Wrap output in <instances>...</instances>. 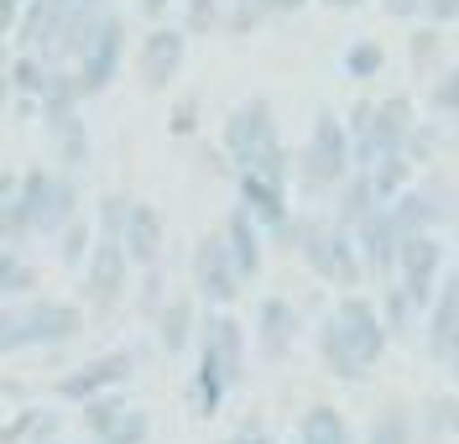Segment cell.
I'll list each match as a JSON object with an SVG mask.
<instances>
[{"mask_svg":"<svg viewBox=\"0 0 459 444\" xmlns=\"http://www.w3.org/2000/svg\"><path fill=\"white\" fill-rule=\"evenodd\" d=\"M314 345H318V361H324V371L334 377V382H366L376 366H381V355L392 351V335L381 325V309H376V298L366 293H340V303L318 319L314 329Z\"/></svg>","mask_w":459,"mask_h":444,"instance_id":"1","label":"cell"},{"mask_svg":"<svg viewBox=\"0 0 459 444\" xmlns=\"http://www.w3.org/2000/svg\"><path fill=\"white\" fill-rule=\"evenodd\" d=\"M355 173V152H350V131H344V116H334L329 105L314 116L308 126V142L292 152V178H298V194L303 199H329L344 178Z\"/></svg>","mask_w":459,"mask_h":444,"instance_id":"2","label":"cell"},{"mask_svg":"<svg viewBox=\"0 0 459 444\" xmlns=\"http://www.w3.org/2000/svg\"><path fill=\"white\" fill-rule=\"evenodd\" d=\"M16 205L27 209L31 236L53 240L79 209H84V194H79V178L68 168H22V183H16Z\"/></svg>","mask_w":459,"mask_h":444,"instance_id":"3","label":"cell"},{"mask_svg":"<svg viewBox=\"0 0 459 444\" xmlns=\"http://www.w3.org/2000/svg\"><path fill=\"white\" fill-rule=\"evenodd\" d=\"M282 142V131H277V110H272V100L266 94H251V100H240L235 110L225 116L220 126V147H225L230 168L240 173V168H251L266 147H277Z\"/></svg>","mask_w":459,"mask_h":444,"instance_id":"4","label":"cell"},{"mask_svg":"<svg viewBox=\"0 0 459 444\" xmlns=\"http://www.w3.org/2000/svg\"><path fill=\"white\" fill-rule=\"evenodd\" d=\"M188 283H194V298H199L204 309H235V298L246 288V277H240V266L230 257V246L220 231H209V236L194 240V257H188Z\"/></svg>","mask_w":459,"mask_h":444,"instance_id":"5","label":"cell"},{"mask_svg":"<svg viewBox=\"0 0 459 444\" xmlns=\"http://www.w3.org/2000/svg\"><path fill=\"white\" fill-rule=\"evenodd\" d=\"M194 345H199V361L204 366H214L230 387L246 382V361H251V335L246 325L235 319V309H204L199 314V335H194Z\"/></svg>","mask_w":459,"mask_h":444,"instance_id":"6","label":"cell"},{"mask_svg":"<svg viewBox=\"0 0 459 444\" xmlns=\"http://www.w3.org/2000/svg\"><path fill=\"white\" fill-rule=\"evenodd\" d=\"M444 266H449V240L444 231H418V236H402V251H397V283L412 293V303L429 314L433 293L444 283Z\"/></svg>","mask_w":459,"mask_h":444,"instance_id":"7","label":"cell"},{"mask_svg":"<svg viewBox=\"0 0 459 444\" xmlns=\"http://www.w3.org/2000/svg\"><path fill=\"white\" fill-rule=\"evenodd\" d=\"M136 366H142V355L131 351V345H115V351H100L89 355L84 366H74V371H63L53 382V397H63V403H84V397H94V392H115V387H131V377H136Z\"/></svg>","mask_w":459,"mask_h":444,"instance_id":"8","label":"cell"},{"mask_svg":"<svg viewBox=\"0 0 459 444\" xmlns=\"http://www.w3.org/2000/svg\"><path fill=\"white\" fill-rule=\"evenodd\" d=\"M449 205H455V178L423 173V183L412 178L386 209H392V220H397L402 236H418V231H444V225H449Z\"/></svg>","mask_w":459,"mask_h":444,"instance_id":"9","label":"cell"},{"mask_svg":"<svg viewBox=\"0 0 459 444\" xmlns=\"http://www.w3.org/2000/svg\"><path fill=\"white\" fill-rule=\"evenodd\" d=\"M22 325H27V351H57V345H74L84 335V309L53 293H31L22 298Z\"/></svg>","mask_w":459,"mask_h":444,"instance_id":"10","label":"cell"},{"mask_svg":"<svg viewBox=\"0 0 459 444\" xmlns=\"http://www.w3.org/2000/svg\"><path fill=\"white\" fill-rule=\"evenodd\" d=\"M120 63H126V16L110 5V11H105V22H100V31H94V42L74 58V74H79L84 100H100V94L115 84Z\"/></svg>","mask_w":459,"mask_h":444,"instance_id":"11","label":"cell"},{"mask_svg":"<svg viewBox=\"0 0 459 444\" xmlns=\"http://www.w3.org/2000/svg\"><path fill=\"white\" fill-rule=\"evenodd\" d=\"M79 272H84V298H89V309L110 314L115 303L131 293V272H136V262L126 257L120 236H100V240H94V251H89V262L79 266Z\"/></svg>","mask_w":459,"mask_h":444,"instance_id":"12","label":"cell"},{"mask_svg":"<svg viewBox=\"0 0 459 444\" xmlns=\"http://www.w3.org/2000/svg\"><path fill=\"white\" fill-rule=\"evenodd\" d=\"M183 63H188V31L168 27V22H152V31L136 48V79H142V89L146 94L172 89V79L183 74Z\"/></svg>","mask_w":459,"mask_h":444,"instance_id":"13","label":"cell"},{"mask_svg":"<svg viewBox=\"0 0 459 444\" xmlns=\"http://www.w3.org/2000/svg\"><path fill=\"white\" fill-rule=\"evenodd\" d=\"M355 246H360V262H366V283H392L397 277V251H402V231H397V220H392V209L386 205H376L355 231Z\"/></svg>","mask_w":459,"mask_h":444,"instance_id":"14","label":"cell"},{"mask_svg":"<svg viewBox=\"0 0 459 444\" xmlns=\"http://www.w3.org/2000/svg\"><path fill=\"white\" fill-rule=\"evenodd\" d=\"M298 335H303V309L282 293H266L256 309V351L266 361H282L292 345H298Z\"/></svg>","mask_w":459,"mask_h":444,"instance_id":"15","label":"cell"},{"mask_svg":"<svg viewBox=\"0 0 459 444\" xmlns=\"http://www.w3.org/2000/svg\"><path fill=\"white\" fill-rule=\"evenodd\" d=\"M120 246H126V257L136 262V272L162 262V246H168V220H162V209L146 205V199H131V214H126V225H120Z\"/></svg>","mask_w":459,"mask_h":444,"instance_id":"16","label":"cell"},{"mask_svg":"<svg viewBox=\"0 0 459 444\" xmlns=\"http://www.w3.org/2000/svg\"><path fill=\"white\" fill-rule=\"evenodd\" d=\"M220 236H225L230 257H235V266H240V277H246V283H256L261 266H266V231L256 225V214L235 199L230 214L220 220Z\"/></svg>","mask_w":459,"mask_h":444,"instance_id":"17","label":"cell"},{"mask_svg":"<svg viewBox=\"0 0 459 444\" xmlns=\"http://www.w3.org/2000/svg\"><path fill=\"white\" fill-rule=\"evenodd\" d=\"M42 131H48V147H53L57 168H68V173L89 168L94 142H89V120H84L79 105H74V110H53V116H42Z\"/></svg>","mask_w":459,"mask_h":444,"instance_id":"18","label":"cell"},{"mask_svg":"<svg viewBox=\"0 0 459 444\" xmlns=\"http://www.w3.org/2000/svg\"><path fill=\"white\" fill-rule=\"evenodd\" d=\"M152 335H157L162 355H183L194 345V335H199V298H194V288L162 298V309L152 314Z\"/></svg>","mask_w":459,"mask_h":444,"instance_id":"19","label":"cell"},{"mask_svg":"<svg viewBox=\"0 0 459 444\" xmlns=\"http://www.w3.org/2000/svg\"><path fill=\"white\" fill-rule=\"evenodd\" d=\"M235 194H240V205L256 214L261 231L282 225L287 214H292V183H277V178H266V173H235Z\"/></svg>","mask_w":459,"mask_h":444,"instance_id":"20","label":"cell"},{"mask_svg":"<svg viewBox=\"0 0 459 444\" xmlns=\"http://www.w3.org/2000/svg\"><path fill=\"white\" fill-rule=\"evenodd\" d=\"M418 105H412V94H386V100H376V116H371V142H376V157L381 152H402V142L412 136V126H418Z\"/></svg>","mask_w":459,"mask_h":444,"instance_id":"21","label":"cell"},{"mask_svg":"<svg viewBox=\"0 0 459 444\" xmlns=\"http://www.w3.org/2000/svg\"><path fill=\"white\" fill-rule=\"evenodd\" d=\"M418 444H455L459 440V397L455 392H423V403L412 408Z\"/></svg>","mask_w":459,"mask_h":444,"instance_id":"22","label":"cell"},{"mask_svg":"<svg viewBox=\"0 0 459 444\" xmlns=\"http://www.w3.org/2000/svg\"><path fill=\"white\" fill-rule=\"evenodd\" d=\"M459 340V283H438V293H433L429 314H423V351H429V361L444 345H455Z\"/></svg>","mask_w":459,"mask_h":444,"instance_id":"23","label":"cell"},{"mask_svg":"<svg viewBox=\"0 0 459 444\" xmlns=\"http://www.w3.org/2000/svg\"><path fill=\"white\" fill-rule=\"evenodd\" d=\"M376 309H381V325H386V335H392V340H402V345L423 340V309L412 303V293L402 288L397 277H392V283H381Z\"/></svg>","mask_w":459,"mask_h":444,"instance_id":"24","label":"cell"},{"mask_svg":"<svg viewBox=\"0 0 459 444\" xmlns=\"http://www.w3.org/2000/svg\"><path fill=\"white\" fill-rule=\"evenodd\" d=\"M324 205H329V220H334V225L355 231V225H360V220H366V214L381 205V199H376V188H371V178H366V168H355V173L344 178V183L329 194V199H324Z\"/></svg>","mask_w":459,"mask_h":444,"instance_id":"25","label":"cell"},{"mask_svg":"<svg viewBox=\"0 0 459 444\" xmlns=\"http://www.w3.org/2000/svg\"><path fill=\"white\" fill-rule=\"evenodd\" d=\"M360 444H418V423H412V408H407L402 397L381 403V408L371 414V423H366Z\"/></svg>","mask_w":459,"mask_h":444,"instance_id":"26","label":"cell"},{"mask_svg":"<svg viewBox=\"0 0 459 444\" xmlns=\"http://www.w3.org/2000/svg\"><path fill=\"white\" fill-rule=\"evenodd\" d=\"M292 440L303 444H355V434H350V418L334 408V403H314L308 414L298 418V434Z\"/></svg>","mask_w":459,"mask_h":444,"instance_id":"27","label":"cell"},{"mask_svg":"<svg viewBox=\"0 0 459 444\" xmlns=\"http://www.w3.org/2000/svg\"><path fill=\"white\" fill-rule=\"evenodd\" d=\"M94 240H100V231H94V214H89V209H79V214H74V220H68V225L53 236V251H57V262L74 272V266L89 262Z\"/></svg>","mask_w":459,"mask_h":444,"instance_id":"28","label":"cell"},{"mask_svg":"<svg viewBox=\"0 0 459 444\" xmlns=\"http://www.w3.org/2000/svg\"><path fill=\"white\" fill-rule=\"evenodd\" d=\"M57 434H63V418L53 408H22V414L0 429V444H48Z\"/></svg>","mask_w":459,"mask_h":444,"instance_id":"29","label":"cell"},{"mask_svg":"<svg viewBox=\"0 0 459 444\" xmlns=\"http://www.w3.org/2000/svg\"><path fill=\"white\" fill-rule=\"evenodd\" d=\"M438 68H444V27L423 22V27L407 37V74L412 79H433Z\"/></svg>","mask_w":459,"mask_h":444,"instance_id":"30","label":"cell"},{"mask_svg":"<svg viewBox=\"0 0 459 444\" xmlns=\"http://www.w3.org/2000/svg\"><path fill=\"white\" fill-rule=\"evenodd\" d=\"M340 68H344V79H355V84L381 79V74H386V48H381V37H355L340 53Z\"/></svg>","mask_w":459,"mask_h":444,"instance_id":"31","label":"cell"},{"mask_svg":"<svg viewBox=\"0 0 459 444\" xmlns=\"http://www.w3.org/2000/svg\"><path fill=\"white\" fill-rule=\"evenodd\" d=\"M412 173H418V168L407 162V152H381L371 168H366V178H371V188H376V199H381V205H392L402 188L412 183Z\"/></svg>","mask_w":459,"mask_h":444,"instance_id":"32","label":"cell"},{"mask_svg":"<svg viewBox=\"0 0 459 444\" xmlns=\"http://www.w3.org/2000/svg\"><path fill=\"white\" fill-rule=\"evenodd\" d=\"M402 152H407V162L412 168H423V162H438L444 152H449V120H418L412 126V136L402 142Z\"/></svg>","mask_w":459,"mask_h":444,"instance_id":"33","label":"cell"},{"mask_svg":"<svg viewBox=\"0 0 459 444\" xmlns=\"http://www.w3.org/2000/svg\"><path fill=\"white\" fill-rule=\"evenodd\" d=\"M230 392H235V387H230L225 377L214 371V366H204V361L194 366V377H188V403H194V414H199V418H214V414H220Z\"/></svg>","mask_w":459,"mask_h":444,"instance_id":"34","label":"cell"},{"mask_svg":"<svg viewBox=\"0 0 459 444\" xmlns=\"http://www.w3.org/2000/svg\"><path fill=\"white\" fill-rule=\"evenodd\" d=\"M37 283H42V277H37V266H31L16 246H0V298H5V303L31 298V293H37Z\"/></svg>","mask_w":459,"mask_h":444,"instance_id":"35","label":"cell"},{"mask_svg":"<svg viewBox=\"0 0 459 444\" xmlns=\"http://www.w3.org/2000/svg\"><path fill=\"white\" fill-rule=\"evenodd\" d=\"M131 408V397H126V387H115V392H94V397H84L79 403V423H84L89 440H100L105 429H110L115 418Z\"/></svg>","mask_w":459,"mask_h":444,"instance_id":"36","label":"cell"},{"mask_svg":"<svg viewBox=\"0 0 459 444\" xmlns=\"http://www.w3.org/2000/svg\"><path fill=\"white\" fill-rule=\"evenodd\" d=\"M48 74H53V63L42 58V53H16V63L5 68V84L16 89L27 105H37V94L48 89Z\"/></svg>","mask_w":459,"mask_h":444,"instance_id":"37","label":"cell"},{"mask_svg":"<svg viewBox=\"0 0 459 444\" xmlns=\"http://www.w3.org/2000/svg\"><path fill=\"white\" fill-rule=\"evenodd\" d=\"M423 105H429V116H438V120H459V63H449V68L433 74Z\"/></svg>","mask_w":459,"mask_h":444,"instance_id":"38","label":"cell"},{"mask_svg":"<svg viewBox=\"0 0 459 444\" xmlns=\"http://www.w3.org/2000/svg\"><path fill=\"white\" fill-rule=\"evenodd\" d=\"M146 440H152V418H146V408H136V403H131V408L115 418V423L94 444H146Z\"/></svg>","mask_w":459,"mask_h":444,"instance_id":"39","label":"cell"},{"mask_svg":"<svg viewBox=\"0 0 459 444\" xmlns=\"http://www.w3.org/2000/svg\"><path fill=\"white\" fill-rule=\"evenodd\" d=\"M126 214H131V194H100L94 199V231L100 236H120Z\"/></svg>","mask_w":459,"mask_h":444,"instance_id":"40","label":"cell"},{"mask_svg":"<svg viewBox=\"0 0 459 444\" xmlns=\"http://www.w3.org/2000/svg\"><path fill=\"white\" fill-rule=\"evenodd\" d=\"M27 351V325H22V298L0 309V361Z\"/></svg>","mask_w":459,"mask_h":444,"instance_id":"41","label":"cell"},{"mask_svg":"<svg viewBox=\"0 0 459 444\" xmlns=\"http://www.w3.org/2000/svg\"><path fill=\"white\" fill-rule=\"evenodd\" d=\"M225 27V11H220V0H188V16H183V31L188 37H209V31Z\"/></svg>","mask_w":459,"mask_h":444,"instance_id":"42","label":"cell"},{"mask_svg":"<svg viewBox=\"0 0 459 444\" xmlns=\"http://www.w3.org/2000/svg\"><path fill=\"white\" fill-rule=\"evenodd\" d=\"M27 236H31L27 209L16 205V199H5V205H0V246H22Z\"/></svg>","mask_w":459,"mask_h":444,"instance_id":"43","label":"cell"},{"mask_svg":"<svg viewBox=\"0 0 459 444\" xmlns=\"http://www.w3.org/2000/svg\"><path fill=\"white\" fill-rule=\"evenodd\" d=\"M261 22H266V11H261V5H251V0H230V16H225L230 37H251Z\"/></svg>","mask_w":459,"mask_h":444,"instance_id":"44","label":"cell"},{"mask_svg":"<svg viewBox=\"0 0 459 444\" xmlns=\"http://www.w3.org/2000/svg\"><path fill=\"white\" fill-rule=\"evenodd\" d=\"M168 298V283H162V262L157 266H142V319H152Z\"/></svg>","mask_w":459,"mask_h":444,"instance_id":"45","label":"cell"},{"mask_svg":"<svg viewBox=\"0 0 459 444\" xmlns=\"http://www.w3.org/2000/svg\"><path fill=\"white\" fill-rule=\"evenodd\" d=\"M168 131L172 136H194V131H199V94H183V100L172 105Z\"/></svg>","mask_w":459,"mask_h":444,"instance_id":"46","label":"cell"},{"mask_svg":"<svg viewBox=\"0 0 459 444\" xmlns=\"http://www.w3.org/2000/svg\"><path fill=\"white\" fill-rule=\"evenodd\" d=\"M423 22H433V27L459 22V0H423Z\"/></svg>","mask_w":459,"mask_h":444,"instance_id":"47","label":"cell"},{"mask_svg":"<svg viewBox=\"0 0 459 444\" xmlns=\"http://www.w3.org/2000/svg\"><path fill=\"white\" fill-rule=\"evenodd\" d=\"M381 11L392 22H423V0H381Z\"/></svg>","mask_w":459,"mask_h":444,"instance_id":"48","label":"cell"},{"mask_svg":"<svg viewBox=\"0 0 459 444\" xmlns=\"http://www.w3.org/2000/svg\"><path fill=\"white\" fill-rule=\"evenodd\" d=\"M220 444H277V440H272V434H266L261 423H246V429H235V434H225Z\"/></svg>","mask_w":459,"mask_h":444,"instance_id":"49","label":"cell"},{"mask_svg":"<svg viewBox=\"0 0 459 444\" xmlns=\"http://www.w3.org/2000/svg\"><path fill=\"white\" fill-rule=\"evenodd\" d=\"M22 11H27V0H0V37H11V31H16Z\"/></svg>","mask_w":459,"mask_h":444,"instance_id":"50","label":"cell"},{"mask_svg":"<svg viewBox=\"0 0 459 444\" xmlns=\"http://www.w3.org/2000/svg\"><path fill=\"white\" fill-rule=\"evenodd\" d=\"M136 11H142L146 22H162V16L172 11V0H136Z\"/></svg>","mask_w":459,"mask_h":444,"instance_id":"51","label":"cell"},{"mask_svg":"<svg viewBox=\"0 0 459 444\" xmlns=\"http://www.w3.org/2000/svg\"><path fill=\"white\" fill-rule=\"evenodd\" d=\"M16 183H22L16 168H5V173H0V205H5V199H16Z\"/></svg>","mask_w":459,"mask_h":444,"instance_id":"52","label":"cell"},{"mask_svg":"<svg viewBox=\"0 0 459 444\" xmlns=\"http://www.w3.org/2000/svg\"><path fill=\"white\" fill-rule=\"evenodd\" d=\"M318 5H324V11H360L366 0H318Z\"/></svg>","mask_w":459,"mask_h":444,"instance_id":"53","label":"cell"},{"mask_svg":"<svg viewBox=\"0 0 459 444\" xmlns=\"http://www.w3.org/2000/svg\"><path fill=\"white\" fill-rule=\"evenodd\" d=\"M449 236H459V183H455V205H449V225H444Z\"/></svg>","mask_w":459,"mask_h":444,"instance_id":"54","label":"cell"},{"mask_svg":"<svg viewBox=\"0 0 459 444\" xmlns=\"http://www.w3.org/2000/svg\"><path fill=\"white\" fill-rule=\"evenodd\" d=\"M57 5H105V0H57Z\"/></svg>","mask_w":459,"mask_h":444,"instance_id":"55","label":"cell"},{"mask_svg":"<svg viewBox=\"0 0 459 444\" xmlns=\"http://www.w3.org/2000/svg\"><path fill=\"white\" fill-rule=\"evenodd\" d=\"M292 444H303V440H292Z\"/></svg>","mask_w":459,"mask_h":444,"instance_id":"56","label":"cell"}]
</instances>
